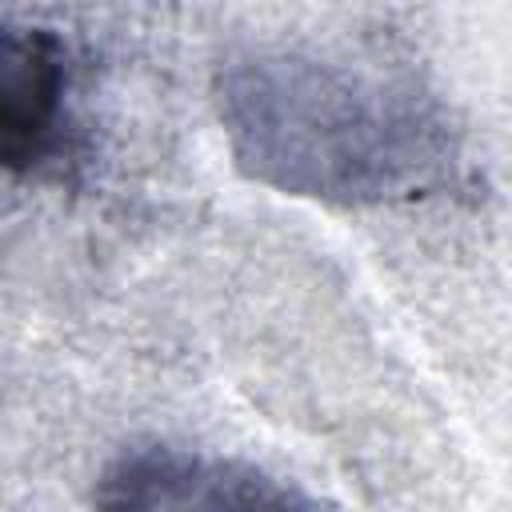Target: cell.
<instances>
[{"label": "cell", "instance_id": "obj_1", "mask_svg": "<svg viewBox=\"0 0 512 512\" xmlns=\"http://www.w3.org/2000/svg\"><path fill=\"white\" fill-rule=\"evenodd\" d=\"M232 164L284 196L384 208L468 180L448 104L412 72L304 44H236L212 68Z\"/></svg>", "mask_w": 512, "mask_h": 512}, {"label": "cell", "instance_id": "obj_2", "mask_svg": "<svg viewBox=\"0 0 512 512\" xmlns=\"http://www.w3.org/2000/svg\"><path fill=\"white\" fill-rule=\"evenodd\" d=\"M96 512H320L252 460L168 440L116 452L96 480Z\"/></svg>", "mask_w": 512, "mask_h": 512}, {"label": "cell", "instance_id": "obj_3", "mask_svg": "<svg viewBox=\"0 0 512 512\" xmlns=\"http://www.w3.org/2000/svg\"><path fill=\"white\" fill-rule=\"evenodd\" d=\"M72 148V56L44 24L0 32V152L8 172L36 176Z\"/></svg>", "mask_w": 512, "mask_h": 512}]
</instances>
